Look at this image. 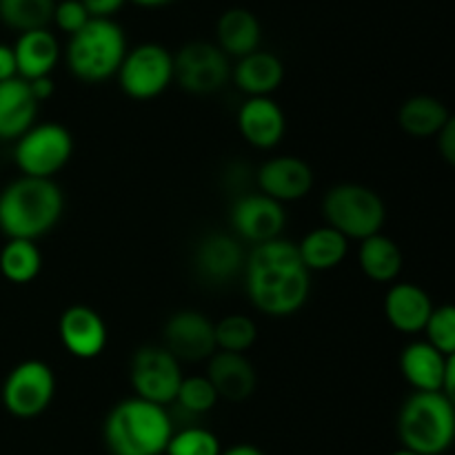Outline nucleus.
<instances>
[{"label":"nucleus","instance_id":"1","mask_svg":"<svg viewBox=\"0 0 455 455\" xmlns=\"http://www.w3.org/2000/svg\"><path fill=\"white\" fill-rule=\"evenodd\" d=\"M243 274L249 300L269 318L293 315L309 300L311 274L291 240L275 238L251 247Z\"/></svg>","mask_w":455,"mask_h":455},{"label":"nucleus","instance_id":"2","mask_svg":"<svg viewBox=\"0 0 455 455\" xmlns=\"http://www.w3.org/2000/svg\"><path fill=\"white\" fill-rule=\"evenodd\" d=\"M65 212V196L52 178L22 176L0 194V231L9 240L47 235Z\"/></svg>","mask_w":455,"mask_h":455},{"label":"nucleus","instance_id":"3","mask_svg":"<svg viewBox=\"0 0 455 455\" xmlns=\"http://www.w3.org/2000/svg\"><path fill=\"white\" fill-rule=\"evenodd\" d=\"M102 434L111 455H164L173 425L167 407L133 395L107 413Z\"/></svg>","mask_w":455,"mask_h":455},{"label":"nucleus","instance_id":"4","mask_svg":"<svg viewBox=\"0 0 455 455\" xmlns=\"http://www.w3.org/2000/svg\"><path fill=\"white\" fill-rule=\"evenodd\" d=\"M398 438L418 455H443L455 443V407L443 391H413L398 413Z\"/></svg>","mask_w":455,"mask_h":455},{"label":"nucleus","instance_id":"5","mask_svg":"<svg viewBox=\"0 0 455 455\" xmlns=\"http://www.w3.org/2000/svg\"><path fill=\"white\" fill-rule=\"evenodd\" d=\"M127 38L114 18H92L67 43V67L78 80L105 83L118 74L127 56Z\"/></svg>","mask_w":455,"mask_h":455},{"label":"nucleus","instance_id":"6","mask_svg":"<svg viewBox=\"0 0 455 455\" xmlns=\"http://www.w3.org/2000/svg\"><path fill=\"white\" fill-rule=\"evenodd\" d=\"M323 216L331 229L340 231L347 240H367L382 234L387 207L380 196L364 185L342 182L324 194Z\"/></svg>","mask_w":455,"mask_h":455},{"label":"nucleus","instance_id":"7","mask_svg":"<svg viewBox=\"0 0 455 455\" xmlns=\"http://www.w3.org/2000/svg\"><path fill=\"white\" fill-rule=\"evenodd\" d=\"M74 154V138L58 123L34 124L16 140L13 158L22 176L52 178L65 167Z\"/></svg>","mask_w":455,"mask_h":455},{"label":"nucleus","instance_id":"8","mask_svg":"<svg viewBox=\"0 0 455 455\" xmlns=\"http://www.w3.org/2000/svg\"><path fill=\"white\" fill-rule=\"evenodd\" d=\"M120 89L133 100L158 98L173 83V56L158 43H142L129 49L118 69Z\"/></svg>","mask_w":455,"mask_h":455},{"label":"nucleus","instance_id":"9","mask_svg":"<svg viewBox=\"0 0 455 455\" xmlns=\"http://www.w3.org/2000/svg\"><path fill=\"white\" fill-rule=\"evenodd\" d=\"M56 395L53 369L43 360H25L9 371L3 385V404L20 420L38 418L47 411Z\"/></svg>","mask_w":455,"mask_h":455},{"label":"nucleus","instance_id":"10","mask_svg":"<svg viewBox=\"0 0 455 455\" xmlns=\"http://www.w3.org/2000/svg\"><path fill=\"white\" fill-rule=\"evenodd\" d=\"M231 78L229 58L218 44L194 40L178 49L173 56V80L194 96L220 92Z\"/></svg>","mask_w":455,"mask_h":455},{"label":"nucleus","instance_id":"11","mask_svg":"<svg viewBox=\"0 0 455 455\" xmlns=\"http://www.w3.org/2000/svg\"><path fill=\"white\" fill-rule=\"evenodd\" d=\"M182 378L185 376H182L180 363L164 347L149 345L133 354L129 380L136 391V398L167 407L176 403Z\"/></svg>","mask_w":455,"mask_h":455},{"label":"nucleus","instance_id":"12","mask_svg":"<svg viewBox=\"0 0 455 455\" xmlns=\"http://www.w3.org/2000/svg\"><path fill=\"white\" fill-rule=\"evenodd\" d=\"M164 349L178 363H203L218 351L216 323L194 309L176 311L164 324Z\"/></svg>","mask_w":455,"mask_h":455},{"label":"nucleus","instance_id":"13","mask_svg":"<svg viewBox=\"0 0 455 455\" xmlns=\"http://www.w3.org/2000/svg\"><path fill=\"white\" fill-rule=\"evenodd\" d=\"M284 225H287L284 204L265 194L240 196L231 207V227L235 235L253 247L283 238Z\"/></svg>","mask_w":455,"mask_h":455},{"label":"nucleus","instance_id":"14","mask_svg":"<svg viewBox=\"0 0 455 455\" xmlns=\"http://www.w3.org/2000/svg\"><path fill=\"white\" fill-rule=\"evenodd\" d=\"M258 187L280 204L296 203L314 189V169L298 156H275L258 169Z\"/></svg>","mask_w":455,"mask_h":455},{"label":"nucleus","instance_id":"15","mask_svg":"<svg viewBox=\"0 0 455 455\" xmlns=\"http://www.w3.org/2000/svg\"><path fill=\"white\" fill-rule=\"evenodd\" d=\"M58 338L62 347L78 360H93L107 347V324L92 307L74 305L58 320Z\"/></svg>","mask_w":455,"mask_h":455},{"label":"nucleus","instance_id":"16","mask_svg":"<svg viewBox=\"0 0 455 455\" xmlns=\"http://www.w3.org/2000/svg\"><path fill=\"white\" fill-rule=\"evenodd\" d=\"M238 132L256 149H274L287 132L284 111L274 98H247L238 109Z\"/></svg>","mask_w":455,"mask_h":455},{"label":"nucleus","instance_id":"17","mask_svg":"<svg viewBox=\"0 0 455 455\" xmlns=\"http://www.w3.org/2000/svg\"><path fill=\"white\" fill-rule=\"evenodd\" d=\"M247 251L243 243L229 234H209L196 249V269L213 284L231 283L244 271Z\"/></svg>","mask_w":455,"mask_h":455},{"label":"nucleus","instance_id":"18","mask_svg":"<svg viewBox=\"0 0 455 455\" xmlns=\"http://www.w3.org/2000/svg\"><path fill=\"white\" fill-rule=\"evenodd\" d=\"M434 314V300L422 287L413 283H394L385 296V318L395 331L420 333L425 331Z\"/></svg>","mask_w":455,"mask_h":455},{"label":"nucleus","instance_id":"19","mask_svg":"<svg viewBox=\"0 0 455 455\" xmlns=\"http://www.w3.org/2000/svg\"><path fill=\"white\" fill-rule=\"evenodd\" d=\"M207 363V378L220 400L243 403L256 391V369L244 358V354L216 351Z\"/></svg>","mask_w":455,"mask_h":455},{"label":"nucleus","instance_id":"20","mask_svg":"<svg viewBox=\"0 0 455 455\" xmlns=\"http://www.w3.org/2000/svg\"><path fill=\"white\" fill-rule=\"evenodd\" d=\"M38 116V100L29 83L12 78L0 83V140H18L29 132Z\"/></svg>","mask_w":455,"mask_h":455},{"label":"nucleus","instance_id":"21","mask_svg":"<svg viewBox=\"0 0 455 455\" xmlns=\"http://www.w3.org/2000/svg\"><path fill=\"white\" fill-rule=\"evenodd\" d=\"M231 78L240 92L247 93V98H271V93L278 92L283 84L284 65L275 53L258 49L235 62Z\"/></svg>","mask_w":455,"mask_h":455},{"label":"nucleus","instance_id":"22","mask_svg":"<svg viewBox=\"0 0 455 455\" xmlns=\"http://www.w3.org/2000/svg\"><path fill=\"white\" fill-rule=\"evenodd\" d=\"M13 56H16L18 78H44V76H52L60 60V44L49 29L27 31L18 36L13 44Z\"/></svg>","mask_w":455,"mask_h":455},{"label":"nucleus","instance_id":"23","mask_svg":"<svg viewBox=\"0 0 455 455\" xmlns=\"http://www.w3.org/2000/svg\"><path fill=\"white\" fill-rule=\"evenodd\" d=\"M444 367L447 355L427 340L409 342L400 354V371L416 391H443Z\"/></svg>","mask_w":455,"mask_h":455},{"label":"nucleus","instance_id":"24","mask_svg":"<svg viewBox=\"0 0 455 455\" xmlns=\"http://www.w3.org/2000/svg\"><path fill=\"white\" fill-rule=\"evenodd\" d=\"M218 47L225 52L227 58H244L258 52L262 38L260 20L249 9L234 7L227 9L216 25Z\"/></svg>","mask_w":455,"mask_h":455},{"label":"nucleus","instance_id":"25","mask_svg":"<svg viewBox=\"0 0 455 455\" xmlns=\"http://www.w3.org/2000/svg\"><path fill=\"white\" fill-rule=\"evenodd\" d=\"M358 265L369 280L389 284L395 283L398 275L403 274L404 256L395 240H391L385 234H376L360 243Z\"/></svg>","mask_w":455,"mask_h":455},{"label":"nucleus","instance_id":"26","mask_svg":"<svg viewBox=\"0 0 455 455\" xmlns=\"http://www.w3.org/2000/svg\"><path fill=\"white\" fill-rule=\"evenodd\" d=\"M298 253H300L302 265L307 267L309 274H314V271H331L345 262L347 253H349V240L340 231L324 225L309 231L298 243Z\"/></svg>","mask_w":455,"mask_h":455},{"label":"nucleus","instance_id":"27","mask_svg":"<svg viewBox=\"0 0 455 455\" xmlns=\"http://www.w3.org/2000/svg\"><path fill=\"white\" fill-rule=\"evenodd\" d=\"M449 109L434 96H413L400 105L398 124L407 136L431 138L438 136L449 120Z\"/></svg>","mask_w":455,"mask_h":455},{"label":"nucleus","instance_id":"28","mask_svg":"<svg viewBox=\"0 0 455 455\" xmlns=\"http://www.w3.org/2000/svg\"><path fill=\"white\" fill-rule=\"evenodd\" d=\"M43 269V256L31 240H7L0 251V271L13 284L34 283Z\"/></svg>","mask_w":455,"mask_h":455},{"label":"nucleus","instance_id":"29","mask_svg":"<svg viewBox=\"0 0 455 455\" xmlns=\"http://www.w3.org/2000/svg\"><path fill=\"white\" fill-rule=\"evenodd\" d=\"M56 0H0V20L20 34L49 29Z\"/></svg>","mask_w":455,"mask_h":455},{"label":"nucleus","instance_id":"30","mask_svg":"<svg viewBox=\"0 0 455 455\" xmlns=\"http://www.w3.org/2000/svg\"><path fill=\"white\" fill-rule=\"evenodd\" d=\"M258 338V327L251 318L243 314L225 315L216 323V345L218 351L229 354H244L253 347Z\"/></svg>","mask_w":455,"mask_h":455},{"label":"nucleus","instance_id":"31","mask_svg":"<svg viewBox=\"0 0 455 455\" xmlns=\"http://www.w3.org/2000/svg\"><path fill=\"white\" fill-rule=\"evenodd\" d=\"M220 440L203 427H187L173 431L164 455H220Z\"/></svg>","mask_w":455,"mask_h":455},{"label":"nucleus","instance_id":"32","mask_svg":"<svg viewBox=\"0 0 455 455\" xmlns=\"http://www.w3.org/2000/svg\"><path fill=\"white\" fill-rule=\"evenodd\" d=\"M218 394L207 376L182 378V385L178 389L176 403L189 413H209L218 404Z\"/></svg>","mask_w":455,"mask_h":455},{"label":"nucleus","instance_id":"33","mask_svg":"<svg viewBox=\"0 0 455 455\" xmlns=\"http://www.w3.org/2000/svg\"><path fill=\"white\" fill-rule=\"evenodd\" d=\"M427 342L443 355L455 354V305L434 307L429 323L425 327Z\"/></svg>","mask_w":455,"mask_h":455},{"label":"nucleus","instance_id":"34","mask_svg":"<svg viewBox=\"0 0 455 455\" xmlns=\"http://www.w3.org/2000/svg\"><path fill=\"white\" fill-rule=\"evenodd\" d=\"M89 20H92V16H89V12L80 0H60V3H56L52 22H56L58 29L65 31L67 36L78 34Z\"/></svg>","mask_w":455,"mask_h":455},{"label":"nucleus","instance_id":"35","mask_svg":"<svg viewBox=\"0 0 455 455\" xmlns=\"http://www.w3.org/2000/svg\"><path fill=\"white\" fill-rule=\"evenodd\" d=\"M438 151L444 163L455 169V116H449L447 124L438 133Z\"/></svg>","mask_w":455,"mask_h":455},{"label":"nucleus","instance_id":"36","mask_svg":"<svg viewBox=\"0 0 455 455\" xmlns=\"http://www.w3.org/2000/svg\"><path fill=\"white\" fill-rule=\"evenodd\" d=\"M92 18H114L127 0H80Z\"/></svg>","mask_w":455,"mask_h":455},{"label":"nucleus","instance_id":"37","mask_svg":"<svg viewBox=\"0 0 455 455\" xmlns=\"http://www.w3.org/2000/svg\"><path fill=\"white\" fill-rule=\"evenodd\" d=\"M18 78L16 56H13V47L9 44H0V83L4 80Z\"/></svg>","mask_w":455,"mask_h":455},{"label":"nucleus","instance_id":"38","mask_svg":"<svg viewBox=\"0 0 455 455\" xmlns=\"http://www.w3.org/2000/svg\"><path fill=\"white\" fill-rule=\"evenodd\" d=\"M29 83V89L31 93H34V98L40 102H44L47 98L53 96V92H56V84H53L52 76H44V78H36V80H27Z\"/></svg>","mask_w":455,"mask_h":455},{"label":"nucleus","instance_id":"39","mask_svg":"<svg viewBox=\"0 0 455 455\" xmlns=\"http://www.w3.org/2000/svg\"><path fill=\"white\" fill-rule=\"evenodd\" d=\"M443 394L447 395L449 403L455 407V354L447 355V367H444V380H443Z\"/></svg>","mask_w":455,"mask_h":455},{"label":"nucleus","instance_id":"40","mask_svg":"<svg viewBox=\"0 0 455 455\" xmlns=\"http://www.w3.org/2000/svg\"><path fill=\"white\" fill-rule=\"evenodd\" d=\"M220 455H265V451L253 447V444H234L227 451H220Z\"/></svg>","mask_w":455,"mask_h":455},{"label":"nucleus","instance_id":"41","mask_svg":"<svg viewBox=\"0 0 455 455\" xmlns=\"http://www.w3.org/2000/svg\"><path fill=\"white\" fill-rule=\"evenodd\" d=\"M132 3L140 4V7H147V9H156V7H164V4L173 3V0H132Z\"/></svg>","mask_w":455,"mask_h":455},{"label":"nucleus","instance_id":"42","mask_svg":"<svg viewBox=\"0 0 455 455\" xmlns=\"http://www.w3.org/2000/svg\"><path fill=\"white\" fill-rule=\"evenodd\" d=\"M391 455H418V453H413V451H409V449H398V451H394Z\"/></svg>","mask_w":455,"mask_h":455}]
</instances>
